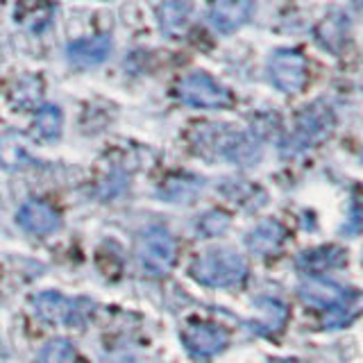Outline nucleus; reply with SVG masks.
<instances>
[{"instance_id":"nucleus-1","label":"nucleus","mask_w":363,"mask_h":363,"mask_svg":"<svg viewBox=\"0 0 363 363\" xmlns=\"http://www.w3.org/2000/svg\"><path fill=\"white\" fill-rule=\"evenodd\" d=\"M191 275L204 286L227 289L243 281L247 275V261L232 247H211L193 261Z\"/></svg>"},{"instance_id":"nucleus-2","label":"nucleus","mask_w":363,"mask_h":363,"mask_svg":"<svg viewBox=\"0 0 363 363\" xmlns=\"http://www.w3.org/2000/svg\"><path fill=\"white\" fill-rule=\"evenodd\" d=\"M175 238L164 227H147L136 241V259L147 275H166L175 264Z\"/></svg>"},{"instance_id":"nucleus-3","label":"nucleus","mask_w":363,"mask_h":363,"mask_svg":"<svg viewBox=\"0 0 363 363\" xmlns=\"http://www.w3.org/2000/svg\"><path fill=\"white\" fill-rule=\"evenodd\" d=\"M266 71L270 82L284 94H298L304 89L306 77H309V68H306L302 52L291 48H277L275 52H270Z\"/></svg>"},{"instance_id":"nucleus-4","label":"nucleus","mask_w":363,"mask_h":363,"mask_svg":"<svg viewBox=\"0 0 363 363\" xmlns=\"http://www.w3.org/2000/svg\"><path fill=\"white\" fill-rule=\"evenodd\" d=\"M179 100L196 109H223L230 105V91L220 86L211 75L196 71L179 82Z\"/></svg>"},{"instance_id":"nucleus-5","label":"nucleus","mask_w":363,"mask_h":363,"mask_svg":"<svg viewBox=\"0 0 363 363\" xmlns=\"http://www.w3.org/2000/svg\"><path fill=\"white\" fill-rule=\"evenodd\" d=\"M334 130V113L327 105H311L306 107L298 125H295V132L291 136V145L293 152H302L306 147H311L315 143H320L323 139H327L329 132Z\"/></svg>"},{"instance_id":"nucleus-6","label":"nucleus","mask_w":363,"mask_h":363,"mask_svg":"<svg viewBox=\"0 0 363 363\" xmlns=\"http://www.w3.org/2000/svg\"><path fill=\"white\" fill-rule=\"evenodd\" d=\"M186 350L196 357H213L230 345V334L223 327L211 323H196L189 325L182 334Z\"/></svg>"},{"instance_id":"nucleus-7","label":"nucleus","mask_w":363,"mask_h":363,"mask_svg":"<svg viewBox=\"0 0 363 363\" xmlns=\"http://www.w3.org/2000/svg\"><path fill=\"white\" fill-rule=\"evenodd\" d=\"M300 298L304 304L315 306V309H334L347 300L345 289H340L327 277H306L300 284Z\"/></svg>"},{"instance_id":"nucleus-8","label":"nucleus","mask_w":363,"mask_h":363,"mask_svg":"<svg viewBox=\"0 0 363 363\" xmlns=\"http://www.w3.org/2000/svg\"><path fill=\"white\" fill-rule=\"evenodd\" d=\"M111 37L109 34H98V37H84V39H75L66 45V57L68 62L75 66H98L111 55Z\"/></svg>"},{"instance_id":"nucleus-9","label":"nucleus","mask_w":363,"mask_h":363,"mask_svg":"<svg viewBox=\"0 0 363 363\" xmlns=\"http://www.w3.org/2000/svg\"><path fill=\"white\" fill-rule=\"evenodd\" d=\"M252 11H255L252 0H218L209 11V21L213 30H218L223 34H232L245 26L250 16H252Z\"/></svg>"},{"instance_id":"nucleus-10","label":"nucleus","mask_w":363,"mask_h":363,"mask_svg":"<svg viewBox=\"0 0 363 363\" xmlns=\"http://www.w3.org/2000/svg\"><path fill=\"white\" fill-rule=\"evenodd\" d=\"M16 220L26 232L37 234V236H45L52 234L55 230H60V213H57L50 204L39 202V200H28L16 213Z\"/></svg>"},{"instance_id":"nucleus-11","label":"nucleus","mask_w":363,"mask_h":363,"mask_svg":"<svg viewBox=\"0 0 363 363\" xmlns=\"http://www.w3.org/2000/svg\"><path fill=\"white\" fill-rule=\"evenodd\" d=\"M347 37H350V21L338 9L329 11L315 28V41L332 55H340V50L347 43Z\"/></svg>"},{"instance_id":"nucleus-12","label":"nucleus","mask_w":363,"mask_h":363,"mask_svg":"<svg viewBox=\"0 0 363 363\" xmlns=\"http://www.w3.org/2000/svg\"><path fill=\"white\" fill-rule=\"evenodd\" d=\"M34 309L41 320L50 323V325H60V323H71L75 315V302L64 298L62 293H41L34 300Z\"/></svg>"},{"instance_id":"nucleus-13","label":"nucleus","mask_w":363,"mask_h":363,"mask_svg":"<svg viewBox=\"0 0 363 363\" xmlns=\"http://www.w3.org/2000/svg\"><path fill=\"white\" fill-rule=\"evenodd\" d=\"M193 14V3L191 0H166L159 7V28L166 37H179L186 30L189 21Z\"/></svg>"},{"instance_id":"nucleus-14","label":"nucleus","mask_w":363,"mask_h":363,"mask_svg":"<svg viewBox=\"0 0 363 363\" xmlns=\"http://www.w3.org/2000/svg\"><path fill=\"white\" fill-rule=\"evenodd\" d=\"M284 241V227L277 220H264L259 223L252 232L245 236L247 247L257 255H270L281 245Z\"/></svg>"},{"instance_id":"nucleus-15","label":"nucleus","mask_w":363,"mask_h":363,"mask_svg":"<svg viewBox=\"0 0 363 363\" xmlns=\"http://www.w3.org/2000/svg\"><path fill=\"white\" fill-rule=\"evenodd\" d=\"M64 128V116L62 109L57 105H43L39 107L37 116H34V132L39 134L43 141H55L62 134Z\"/></svg>"},{"instance_id":"nucleus-16","label":"nucleus","mask_w":363,"mask_h":363,"mask_svg":"<svg viewBox=\"0 0 363 363\" xmlns=\"http://www.w3.org/2000/svg\"><path fill=\"white\" fill-rule=\"evenodd\" d=\"M28 164H32V157L18 136L16 134L3 136L0 139V166H5L7 170H18Z\"/></svg>"},{"instance_id":"nucleus-17","label":"nucleus","mask_w":363,"mask_h":363,"mask_svg":"<svg viewBox=\"0 0 363 363\" xmlns=\"http://www.w3.org/2000/svg\"><path fill=\"white\" fill-rule=\"evenodd\" d=\"M75 345L66 338H52L41 350V363H75Z\"/></svg>"},{"instance_id":"nucleus-18","label":"nucleus","mask_w":363,"mask_h":363,"mask_svg":"<svg viewBox=\"0 0 363 363\" xmlns=\"http://www.w3.org/2000/svg\"><path fill=\"white\" fill-rule=\"evenodd\" d=\"M340 261H343V255L336 252L334 247H329V250L323 247V250H315V252L302 255L300 266L306 270H327V268L340 266Z\"/></svg>"},{"instance_id":"nucleus-19","label":"nucleus","mask_w":363,"mask_h":363,"mask_svg":"<svg viewBox=\"0 0 363 363\" xmlns=\"http://www.w3.org/2000/svg\"><path fill=\"white\" fill-rule=\"evenodd\" d=\"M198 227H200V232L207 234V236H220L227 232V227H230V216H227L225 211L213 209V211L202 216Z\"/></svg>"}]
</instances>
